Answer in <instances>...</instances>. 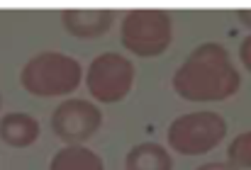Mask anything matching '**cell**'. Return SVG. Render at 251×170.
Here are the masks:
<instances>
[{"label":"cell","mask_w":251,"mask_h":170,"mask_svg":"<svg viewBox=\"0 0 251 170\" xmlns=\"http://www.w3.org/2000/svg\"><path fill=\"white\" fill-rule=\"evenodd\" d=\"M195 170H239V168H234L232 163H225V161H212V163H202L200 168Z\"/></svg>","instance_id":"4fadbf2b"},{"label":"cell","mask_w":251,"mask_h":170,"mask_svg":"<svg viewBox=\"0 0 251 170\" xmlns=\"http://www.w3.org/2000/svg\"><path fill=\"white\" fill-rule=\"evenodd\" d=\"M125 170H173V158L166 146L144 141L129 149L125 158Z\"/></svg>","instance_id":"9c48e42d"},{"label":"cell","mask_w":251,"mask_h":170,"mask_svg":"<svg viewBox=\"0 0 251 170\" xmlns=\"http://www.w3.org/2000/svg\"><path fill=\"white\" fill-rule=\"evenodd\" d=\"M49 170H105V163L95 151L78 144V146H64L61 151H56L49 163Z\"/></svg>","instance_id":"30bf717a"},{"label":"cell","mask_w":251,"mask_h":170,"mask_svg":"<svg viewBox=\"0 0 251 170\" xmlns=\"http://www.w3.org/2000/svg\"><path fill=\"white\" fill-rule=\"evenodd\" d=\"M39 122L27 112H10L0 119V139L12 149H27L39 139Z\"/></svg>","instance_id":"ba28073f"},{"label":"cell","mask_w":251,"mask_h":170,"mask_svg":"<svg viewBox=\"0 0 251 170\" xmlns=\"http://www.w3.org/2000/svg\"><path fill=\"white\" fill-rule=\"evenodd\" d=\"M239 61L244 64V68L251 73V34L239 44Z\"/></svg>","instance_id":"7c38bea8"},{"label":"cell","mask_w":251,"mask_h":170,"mask_svg":"<svg viewBox=\"0 0 251 170\" xmlns=\"http://www.w3.org/2000/svg\"><path fill=\"white\" fill-rule=\"evenodd\" d=\"M61 24L71 37L78 39H95L112 29L115 12L93 7V10H61Z\"/></svg>","instance_id":"52a82bcc"},{"label":"cell","mask_w":251,"mask_h":170,"mask_svg":"<svg viewBox=\"0 0 251 170\" xmlns=\"http://www.w3.org/2000/svg\"><path fill=\"white\" fill-rule=\"evenodd\" d=\"M122 46L142 59L161 56L173 42V22L166 10H129L120 27Z\"/></svg>","instance_id":"3957f363"},{"label":"cell","mask_w":251,"mask_h":170,"mask_svg":"<svg viewBox=\"0 0 251 170\" xmlns=\"http://www.w3.org/2000/svg\"><path fill=\"white\" fill-rule=\"evenodd\" d=\"M227 163H232L234 168H249L251 170V131H242L227 149Z\"/></svg>","instance_id":"8fae6325"},{"label":"cell","mask_w":251,"mask_h":170,"mask_svg":"<svg viewBox=\"0 0 251 170\" xmlns=\"http://www.w3.org/2000/svg\"><path fill=\"white\" fill-rule=\"evenodd\" d=\"M237 17H239V22H242L244 27L251 29V7H247V10H237Z\"/></svg>","instance_id":"5bb4252c"},{"label":"cell","mask_w":251,"mask_h":170,"mask_svg":"<svg viewBox=\"0 0 251 170\" xmlns=\"http://www.w3.org/2000/svg\"><path fill=\"white\" fill-rule=\"evenodd\" d=\"M242 87V73L217 42L195 46L173 73V90L188 102H222Z\"/></svg>","instance_id":"6da1fadb"},{"label":"cell","mask_w":251,"mask_h":170,"mask_svg":"<svg viewBox=\"0 0 251 170\" xmlns=\"http://www.w3.org/2000/svg\"><path fill=\"white\" fill-rule=\"evenodd\" d=\"M134 85V64L117 51H105L95 56L85 73V87L93 100L115 105L122 102Z\"/></svg>","instance_id":"5b68a950"},{"label":"cell","mask_w":251,"mask_h":170,"mask_svg":"<svg viewBox=\"0 0 251 170\" xmlns=\"http://www.w3.org/2000/svg\"><path fill=\"white\" fill-rule=\"evenodd\" d=\"M102 124V112L88 100H64L51 112V131L66 144L78 146L88 141Z\"/></svg>","instance_id":"8992f818"},{"label":"cell","mask_w":251,"mask_h":170,"mask_svg":"<svg viewBox=\"0 0 251 170\" xmlns=\"http://www.w3.org/2000/svg\"><path fill=\"white\" fill-rule=\"evenodd\" d=\"M83 81L81 64L61 51H42L32 56L22 73L20 83L34 97H64L71 95Z\"/></svg>","instance_id":"7a4b0ae2"},{"label":"cell","mask_w":251,"mask_h":170,"mask_svg":"<svg viewBox=\"0 0 251 170\" xmlns=\"http://www.w3.org/2000/svg\"><path fill=\"white\" fill-rule=\"evenodd\" d=\"M0 105H2V97H0Z\"/></svg>","instance_id":"9a60e30c"},{"label":"cell","mask_w":251,"mask_h":170,"mask_svg":"<svg viewBox=\"0 0 251 170\" xmlns=\"http://www.w3.org/2000/svg\"><path fill=\"white\" fill-rule=\"evenodd\" d=\"M227 136V119L220 112H188L168 127V146L180 156H202Z\"/></svg>","instance_id":"277c9868"}]
</instances>
